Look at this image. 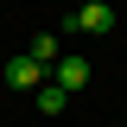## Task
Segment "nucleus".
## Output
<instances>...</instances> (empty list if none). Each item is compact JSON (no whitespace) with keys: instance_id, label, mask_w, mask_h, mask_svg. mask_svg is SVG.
Instances as JSON below:
<instances>
[{"instance_id":"nucleus-3","label":"nucleus","mask_w":127,"mask_h":127,"mask_svg":"<svg viewBox=\"0 0 127 127\" xmlns=\"http://www.w3.org/2000/svg\"><path fill=\"white\" fill-rule=\"evenodd\" d=\"M51 83H57V89H70V95L89 89V57H57V64H51Z\"/></svg>"},{"instance_id":"nucleus-2","label":"nucleus","mask_w":127,"mask_h":127,"mask_svg":"<svg viewBox=\"0 0 127 127\" xmlns=\"http://www.w3.org/2000/svg\"><path fill=\"white\" fill-rule=\"evenodd\" d=\"M0 76H6V89H38L51 70L32 57V51H19V57H6V64H0Z\"/></svg>"},{"instance_id":"nucleus-4","label":"nucleus","mask_w":127,"mask_h":127,"mask_svg":"<svg viewBox=\"0 0 127 127\" xmlns=\"http://www.w3.org/2000/svg\"><path fill=\"white\" fill-rule=\"evenodd\" d=\"M32 95H38V108H45V114H64V108H70V89H57V83H38Z\"/></svg>"},{"instance_id":"nucleus-1","label":"nucleus","mask_w":127,"mask_h":127,"mask_svg":"<svg viewBox=\"0 0 127 127\" xmlns=\"http://www.w3.org/2000/svg\"><path fill=\"white\" fill-rule=\"evenodd\" d=\"M70 32L108 38V32H114V6H108V0H76V13H70Z\"/></svg>"},{"instance_id":"nucleus-5","label":"nucleus","mask_w":127,"mask_h":127,"mask_svg":"<svg viewBox=\"0 0 127 127\" xmlns=\"http://www.w3.org/2000/svg\"><path fill=\"white\" fill-rule=\"evenodd\" d=\"M32 57H38V64L51 70V64L64 57V51H57V32H38V38H32Z\"/></svg>"}]
</instances>
